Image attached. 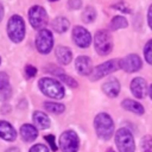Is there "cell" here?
I'll return each instance as SVG.
<instances>
[{
    "label": "cell",
    "mask_w": 152,
    "mask_h": 152,
    "mask_svg": "<svg viewBox=\"0 0 152 152\" xmlns=\"http://www.w3.org/2000/svg\"><path fill=\"white\" fill-rule=\"evenodd\" d=\"M94 126L96 134L102 139V140H108L112 138L114 133V124L112 118L106 114V113H100L96 115L94 120Z\"/></svg>",
    "instance_id": "1"
},
{
    "label": "cell",
    "mask_w": 152,
    "mask_h": 152,
    "mask_svg": "<svg viewBox=\"0 0 152 152\" xmlns=\"http://www.w3.org/2000/svg\"><path fill=\"white\" fill-rule=\"evenodd\" d=\"M131 90L133 95L138 99H144L147 93V83L141 77H135L131 82Z\"/></svg>",
    "instance_id": "13"
},
{
    "label": "cell",
    "mask_w": 152,
    "mask_h": 152,
    "mask_svg": "<svg viewBox=\"0 0 152 152\" xmlns=\"http://www.w3.org/2000/svg\"><path fill=\"white\" fill-rule=\"evenodd\" d=\"M147 19H148V26L152 28V5L148 8V13H147Z\"/></svg>",
    "instance_id": "32"
},
{
    "label": "cell",
    "mask_w": 152,
    "mask_h": 152,
    "mask_svg": "<svg viewBox=\"0 0 152 152\" xmlns=\"http://www.w3.org/2000/svg\"><path fill=\"white\" fill-rule=\"evenodd\" d=\"M141 148L144 152H152V137L146 135L141 139Z\"/></svg>",
    "instance_id": "25"
},
{
    "label": "cell",
    "mask_w": 152,
    "mask_h": 152,
    "mask_svg": "<svg viewBox=\"0 0 152 152\" xmlns=\"http://www.w3.org/2000/svg\"><path fill=\"white\" fill-rule=\"evenodd\" d=\"M115 142L120 152H134L135 150L133 135L127 128H120L116 132Z\"/></svg>",
    "instance_id": "5"
},
{
    "label": "cell",
    "mask_w": 152,
    "mask_h": 152,
    "mask_svg": "<svg viewBox=\"0 0 152 152\" xmlns=\"http://www.w3.org/2000/svg\"><path fill=\"white\" fill-rule=\"evenodd\" d=\"M107 152H115V151H114L113 148H108V150H107Z\"/></svg>",
    "instance_id": "36"
},
{
    "label": "cell",
    "mask_w": 152,
    "mask_h": 152,
    "mask_svg": "<svg viewBox=\"0 0 152 152\" xmlns=\"http://www.w3.org/2000/svg\"><path fill=\"white\" fill-rule=\"evenodd\" d=\"M28 19L30 24L37 28V30H43L44 26L48 23V13L42 6H32L28 11Z\"/></svg>",
    "instance_id": "6"
},
{
    "label": "cell",
    "mask_w": 152,
    "mask_h": 152,
    "mask_svg": "<svg viewBox=\"0 0 152 152\" xmlns=\"http://www.w3.org/2000/svg\"><path fill=\"white\" fill-rule=\"evenodd\" d=\"M75 66L76 70L80 75L82 76H89L93 72V64H91V59L87 56H80L76 58L75 62Z\"/></svg>",
    "instance_id": "12"
},
{
    "label": "cell",
    "mask_w": 152,
    "mask_h": 152,
    "mask_svg": "<svg viewBox=\"0 0 152 152\" xmlns=\"http://www.w3.org/2000/svg\"><path fill=\"white\" fill-rule=\"evenodd\" d=\"M56 57L61 64H69L72 58V55H71V51L66 46L59 45L56 48Z\"/></svg>",
    "instance_id": "18"
},
{
    "label": "cell",
    "mask_w": 152,
    "mask_h": 152,
    "mask_svg": "<svg viewBox=\"0 0 152 152\" xmlns=\"http://www.w3.org/2000/svg\"><path fill=\"white\" fill-rule=\"evenodd\" d=\"M95 17H96V12H95V10L91 6L86 7V10L82 13V20L84 23H91V21H94Z\"/></svg>",
    "instance_id": "24"
},
{
    "label": "cell",
    "mask_w": 152,
    "mask_h": 152,
    "mask_svg": "<svg viewBox=\"0 0 152 152\" xmlns=\"http://www.w3.org/2000/svg\"><path fill=\"white\" fill-rule=\"evenodd\" d=\"M53 46V37L52 33L46 30H39L36 37V48L40 53H49Z\"/></svg>",
    "instance_id": "9"
},
{
    "label": "cell",
    "mask_w": 152,
    "mask_h": 152,
    "mask_svg": "<svg viewBox=\"0 0 152 152\" xmlns=\"http://www.w3.org/2000/svg\"><path fill=\"white\" fill-rule=\"evenodd\" d=\"M69 7L71 10H78L82 6V1L81 0H69Z\"/></svg>",
    "instance_id": "31"
},
{
    "label": "cell",
    "mask_w": 152,
    "mask_h": 152,
    "mask_svg": "<svg viewBox=\"0 0 152 152\" xmlns=\"http://www.w3.org/2000/svg\"><path fill=\"white\" fill-rule=\"evenodd\" d=\"M30 152H49V150H48V147H46L45 145H43V144H37V145H34V146L31 147Z\"/></svg>",
    "instance_id": "28"
},
{
    "label": "cell",
    "mask_w": 152,
    "mask_h": 152,
    "mask_svg": "<svg viewBox=\"0 0 152 152\" xmlns=\"http://www.w3.org/2000/svg\"><path fill=\"white\" fill-rule=\"evenodd\" d=\"M57 76H58V77H59L64 83H66V86L72 87V88H74V87H77V82H76L72 77H70L69 75H65L64 72H61V74H58Z\"/></svg>",
    "instance_id": "27"
},
{
    "label": "cell",
    "mask_w": 152,
    "mask_h": 152,
    "mask_svg": "<svg viewBox=\"0 0 152 152\" xmlns=\"http://www.w3.org/2000/svg\"><path fill=\"white\" fill-rule=\"evenodd\" d=\"M2 17H4V7H2V5L0 4V21H1V19H2Z\"/></svg>",
    "instance_id": "34"
},
{
    "label": "cell",
    "mask_w": 152,
    "mask_h": 152,
    "mask_svg": "<svg viewBox=\"0 0 152 152\" xmlns=\"http://www.w3.org/2000/svg\"><path fill=\"white\" fill-rule=\"evenodd\" d=\"M20 135H21L24 141L31 142L38 137V131L34 126H32L30 124H24L20 127Z\"/></svg>",
    "instance_id": "15"
},
{
    "label": "cell",
    "mask_w": 152,
    "mask_h": 152,
    "mask_svg": "<svg viewBox=\"0 0 152 152\" xmlns=\"http://www.w3.org/2000/svg\"><path fill=\"white\" fill-rule=\"evenodd\" d=\"M128 23L126 20L125 17H121V15H116L110 21V28L112 30H120V28H125L127 27Z\"/></svg>",
    "instance_id": "22"
},
{
    "label": "cell",
    "mask_w": 152,
    "mask_h": 152,
    "mask_svg": "<svg viewBox=\"0 0 152 152\" xmlns=\"http://www.w3.org/2000/svg\"><path fill=\"white\" fill-rule=\"evenodd\" d=\"M119 68H120V59H110V61H107V62L97 65L95 69H93V72L90 75L91 76L90 80L91 81L100 80L103 76H107V75L116 71Z\"/></svg>",
    "instance_id": "7"
},
{
    "label": "cell",
    "mask_w": 152,
    "mask_h": 152,
    "mask_svg": "<svg viewBox=\"0 0 152 152\" xmlns=\"http://www.w3.org/2000/svg\"><path fill=\"white\" fill-rule=\"evenodd\" d=\"M44 108L50 112V113H53V114H61L64 112L65 107L64 104L62 103H57V102H45L44 103Z\"/></svg>",
    "instance_id": "23"
},
{
    "label": "cell",
    "mask_w": 152,
    "mask_h": 152,
    "mask_svg": "<svg viewBox=\"0 0 152 152\" xmlns=\"http://www.w3.org/2000/svg\"><path fill=\"white\" fill-rule=\"evenodd\" d=\"M148 91H150V96H151V99H152V84L150 86V90H148Z\"/></svg>",
    "instance_id": "35"
},
{
    "label": "cell",
    "mask_w": 152,
    "mask_h": 152,
    "mask_svg": "<svg viewBox=\"0 0 152 152\" xmlns=\"http://www.w3.org/2000/svg\"><path fill=\"white\" fill-rule=\"evenodd\" d=\"M38 84H39V89L42 90V93L51 99H62L64 96L63 86L55 78H51V77L40 78Z\"/></svg>",
    "instance_id": "2"
},
{
    "label": "cell",
    "mask_w": 152,
    "mask_h": 152,
    "mask_svg": "<svg viewBox=\"0 0 152 152\" xmlns=\"http://www.w3.org/2000/svg\"><path fill=\"white\" fill-rule=\"evenodd\" d=\"M144 56L148 64H152V39L148 40L144 49Z\"/></svg>",
    "instance_id": "26"
},
{
    "label": "cell",
    "mask_w": 152,
    "mask_h": 152,
    "mask_svg": "<svg viewBox=\"0 0 152 152\" xmlns=\"http://www.w3.org/2000/svg\"><path fill=\"white\" fill-rule=\"evenodd\" d=\"M50 1H57V0H50Z\"/></svg>",
    "instance_id": "37"
},
{
    "label": "cell",
    "mask_w": 152,
    "mask_h": 152,
    "mask_svg": "<svg viewBox=\"0 0 152 152\" xmlns=\"http://www.w3.org/2000/svg\"><path fill=\"white\" fill-rule=\"evenodd\" d=\"M7 33L12 42L19 43L25 36V23L20 15H12L7 24Z\"/></svg>",
    "instance_id": "3"
},
{
    "label": "cell",
    "mask_w": 152,
    "mask_h": 152,
    "mask_svg": "<svg viewBox=\"0 0 152 152\" xmlns=\"http://www.w3.org/2000/svg\"><path fill=\"white\" fill-rule=\"evenodd\" d=\"M80 140L74 131H65L59 137V147L63 152H76L78 150Z\"/></svg>",
    "instance_id": "8"
},
{
    "label": "cell",
    "mask_w": 152,
    "mask_h": 152,
    "mask_svg": "<svg viewBox=\"0 0 152 152\" xmlns=\"http://www.w3.org/2000/svg\"><path fill=\"white\" fill-rule=\"evenodd\" d=\"M94 46L99 55L101 56L108 55L113 49V40H112L110 33L104 30L97 31L94 38Z\"/></svg>",
    "instance_id": "4"
},
{
    "label": "cell",
    "mask_w": 152,
    "mask_h": 152,
    "mask_svg": "<svg viewBox=\"0 0 152 152\" xmlns=\"http://www.w3.org/2000/svg\"><path fill=\"white\" fill-rule=\"evenodd\" d=\"M51 26H52V28H53L56 32L63 33V32H65V31L69 28L70 23H69V20H68L66 18H64V17H57V18H55V19L52 20Z\"/></svg>",
    "instance_id": "19"
},
{
    "label": "cell",
    "mask_w": 152,
    "mask_h": 152,
    "mask_svg": "<svg viewBox=\"0 0 152 152\" xmlns=\"http://www.w3.org/2000/svg\"><path fill=\"white\" fill-rule=\"evenodd\" d=\"M0 138L7 141H13L17 138L15 129L7 121H0Z\"/></svg>",
    "instance_id": "14"
},
{
    "label": "cell",
    "mask_w": 152,
    "mask_h": 152,
    "mask_svg": "<svg viewBox=\"0 0 152 152\" xmlns=\"http://www.w3.org/2000/svg\"><path fill=\"white\" fill-rule=\"evenodd\" d=\"M6 152H19V148H17V147H11V148H8Z\"/></svg>",
    "instance_id": "33"
},
{
    "label": "cell",
    "mask_w": 152,
    "mask_h": 152,
    "mask_svg": "<svg viewBox=\"0 0 152 152\" xmlns=\"http://www.w3.org/2000/svg\"><path fill=\"white\" fill-rule=\"evenodd\" d=\"M12 89L10 86V80L7 74L0 72V99L1 100H7L11 97Z\"/></svg>",
    "instance_id": "16"
},
{
    "label": "cell",
    "mask_w": 152,
    "mask_h": 152,
    "mask_svg": "<svg viewBox=\"0 0 152 152\" xmlns=\"http://www.w3.org/2000/svg\"><path fill=\"white\" fill-rule=\"evenodd\" d=\"M72 39H74V43L81 49L88 48L90 45V43H91V36H90L89 31H87L82 26H75L74 27V30H72Z\"/></svg>",
    "instance_id": "10"
},
{
    "label": "cell",
    "mask_w": 152,
    "mask_h": 152,
    "mask_svg": "<svg viewBox=\"0 0 152 152\" xmlns=\"http://www.w3.org/2000/svg\"><path fill=\"white\" fill-rule=\"evenodd\" d=\"M102 90L104 91V94L109 97H115L118 96V94L120 93V83L116 78H110L108 80L103 87H102Z\"/></svg>",
    "instance_id": "17"
},
{
    "label": "cell",
    "mask_w": 152,
    "mask_h": 152,
    "mask_svg": "<svg viewBox=\"0 0 152 152\" xmlns=\"http://www.w3.org/2000/svg\"><path fill=\"white\" fill-rule=\"evenodd\" d=\"M32 119H33V122L37 125V127H39L42 129H45L50 126V119L43 112H34Z\"/></svg>",
    "instance_id": "20"
},
{
    "label": "cell",
    "mask_w": 152,
    "mask_h": 152,
    "mask_svg": "<svg viewBox=\"0 0 152 152\" xmlns=\"http://www.w3.org/2000/svg\"><path fill=\"white\" fill-rule=\"evenodd\" d=\"M45 140L49 142V145L51 146V148H52V151H57V145H56V142H55V137L53 135H45Z\"/></svg>",
    "instance_id": "30"
},
{
    "label": "cell",
    "mask_w": 152,
    "mask_h": 152,
    "mask_svg": "<svg viewBox=\"0 0 152 152\" xmlns=\"http://www.w3.org/2000/svg\"><path fill=\"white\" fill-rule=\"evenodd\" d=\"M141 66H142L141 58L135 53H131L124 57L122 59H120V68L127 72H135Z\"/></svg>",
    "instance_id": "11"
},
{
    "label": "cell",
    "mask_w": 152,
    "mask_h": 152,
    "mask_svg": "<svg viewBox=\"0 0 152 152\" xmlns=\"http://www.w3.org/2000/svg\"><path fill=\"white\" fill-rule=\"evenodd\" d=\"M25 72H26V76H27V77H33V76L37 74V69H36L33 65H26Z\"/></svg>",
    "instance_id": "29"
},
{
    "label": "cell",
    "mask_w": 152,
    "mask_h": 152,
    "mask_svg": "<svg viewBox=\"0 0 152 152\" xmlns=\"http://www.w3.org/2000/svg\"><path fill=\"white\" fill-rule=\"evenodd\" d=\"M122 107L125 108V109H127V110H129V112H133V113H135V114H144V107L139 103V102H137V101H133V100H129V99H126V100H124L122 101Z\"/></svg>",
    "instance_id": "21"
}]
</instances>
